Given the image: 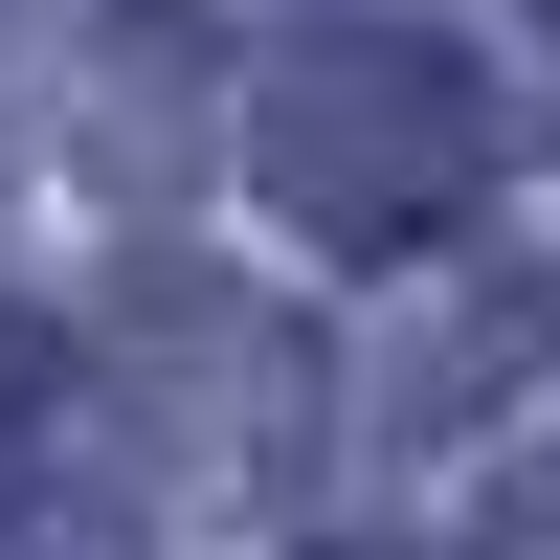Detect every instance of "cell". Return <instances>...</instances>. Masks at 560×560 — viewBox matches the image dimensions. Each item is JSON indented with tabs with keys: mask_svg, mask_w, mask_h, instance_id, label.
I'll list each match as a JSON object with an SVG mask.
<instances>
[{
	"mask_svg": "<svg viewBox=\"0 0 560 560\" xmlns=\"http://www.w3.org/2000/svg\"><path fill=\"white\" fill-rule=\"evenodd\" d=\"M247 158H269V202H292V224L404 247V224L471 202L493 113H471V68H448L427 23H292V45H269V90H247Z\"/></svg>",
	"mask_w": 560,
	"mask_h": 560,
	"instance_id": "obj_1",
	"label": "cell"
},
{
	"mask_svg": "<svg viewBox=\"0 0 560 560\" xmlns=\"http://www.w3.org/2000/svg\"><path fill=\"white\" fill-rule=\"evenodd\" d=\"M45 448H68V337H23V314H0V493H23Z\"/></svg>",
	"mask_w": 560,
	"mask_h": 560,
	"instance_id": "obj_2",
	"label": "cell"
}]
</instances>
